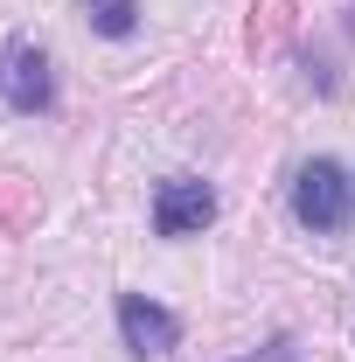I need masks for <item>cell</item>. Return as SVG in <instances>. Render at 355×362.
Listing matches in <instances>:
<instances>
[{"label": "cell", "mask_w": 355, "mask_h": 362, "mask_svg": "<svg viewBox=\"0 0 355 362\" xmlns=\"http://www.w3.org/2000/svg\"><path fill=\"white\" fill-rule=\"evenodd\" d=\"M349 175L334 168V160H307L300 168V181H293V216L307 230H342L349 223Z\"/></svg>", "instance_id": "1"}, {"label": "cell", "mask_w": 355, "mask_h": 362, "mask_svg": "<svg viewBox=\"0 0 355 362\" xmlns=\"http://www.w3.org/2000/svg\"><path fill=\"white\" fill-rule=\"evenodd\" d=\"M0 98H7L14 112H49L56 84H49V56L35 42H7L0 49Z\"/></svg>", "instance_id": "2"}, {"label": "cell", "mask_w": 355, "mask_h": 362, "mask_svg": "<svg viewBox=\"0 0 355 362\" xmlns=\"http://www.w3.org/2000/svg\"><path fill=\"white\" fill-rule=\"evenodd\" d=\"M209 216H216V195H209L202 181L175 175V181L153 188V230H161V237H195Z\"/></svg>", "instance_id": "3"}, {"label": "cell", "mask_w": 355, "mask_h": 362, "mask_svg": "<svg viewBox=\"0 0 355 362\" xmlns=\"http://www.w3.org/2000/svg\"><path fill=\"white\" fill-rule=\"evenodd\" d=\"M119 334H126L133 356H168V349L181 341V320L168 314V307H153V300L126 293V300H119Z\"/></svg>", "instance_id": "4"}, {"label": "cell", "mask_w": 355, "mask_h": 362, "mask_svg": "<svg viewBox=\"0 0 355 362\" xmlns=\"http://www.w3.org/2000/svg\"><path fill=\"white\" fill-rule=\"evenodd\" d=\"M91 28H98V35H133L139 7L133 0H91Z\"/></svg>", "instance_id": "5"}, {"label": "cell", "mask_w": 355, "mask_h": 362, "mask_svg": "<svg viewBox=\"0 0 355 362\" xmlns=\"http://www.w3.org/2000/svg\"><path fill=\"white\" fill-rule=\"evenodd\" d=\"M244 362H300V356H293V341H272L265 356H244Z\"/></svg>", "instance_id": "6"}]
</instances>
